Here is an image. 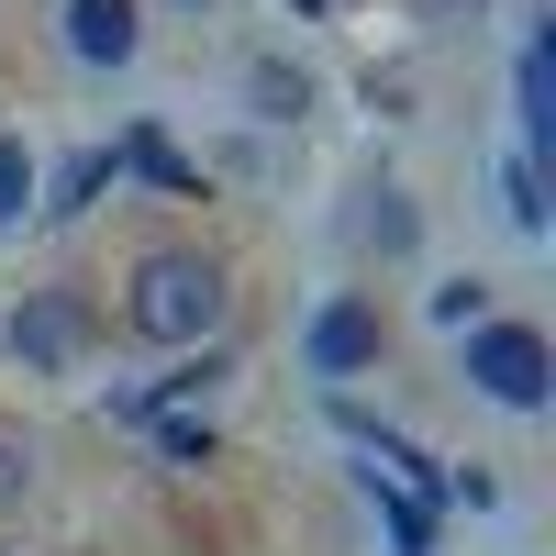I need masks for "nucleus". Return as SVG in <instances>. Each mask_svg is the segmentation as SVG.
Returning a JSON list of instances; mask_svg holds the SVG:
<instances>
[{
  "instance_id": "5",
  "label": "nucleus",
  "mask_w": 556,
  "mask_h": 556,
  "mask_svg": "<svg viewBox=\"0 0 556 556\" xmlns=\"http://www.w3.org/2000/svg\"><path fill=\"white\" fill-rule=\"evenodd\" d=\"M78 334H89V312H78V301H23V312H12V345H23L34 367H67Z\"/></svg>"
},
{
  "instance_id": "1",
  "label": "nucleus",
  "mask_w": 556,
  "mask_h": 556,
  "mask_svg": "<svg viewBox=\"0 0 556 556\" xmlns=\"http://www.w3.org/2000/svg\"><path fill=\"white\" fill-rule=\"evenodd\" d=\"M223 301H235V290H223V267H212V256H190V245H167V256L134 267L123 323H134L146 345H201L212 323H223Z\"/></svg>"
},
{
  "instance_id": "6",
  "label": "nucleus",
  "mask_w": 556,
  "mask_h": 556,
  "mask_svg": "<svg viewBox=\"0 0 556 556\" xmlns=\"http://www.w3.org/2000/svg\"><path fill=\"white\" fill-rule=\"evenodd\" d=\"M513 89H523V167H534V156L556 146V56H545V45H523Z\"/></svg>"
},
{
  "instance_id": "11",
  "label": "nucleus",
  "mask_w": 556,
  "mask_h": 556,
  "mask_svg": "<svg viewBox=\"0 0 556 556\" xmlns=\"http://www.w3.org/2000/svg\"><path fill=\"white\" fill-rule=\"evenodd\" d=\"M190 12H201V0H190Z\"/></svg>"
},
{
  "instance_id": "7",
  "label": "nucleus",
  "mask_w": 556,
  "mask_h": 556,
  "mask_svg": "<svg viewBox=\"0 0 556 556\" xmlns=\"http://www.w3.org/2000/svg\"><path fill=\"white\" fill-rule=\"evenodd\" d=\"M123 156H134V167H146V178H156V190H201V178H190V156H178V146H167V134H134V146H123Z\"/></svg>"
},
{
  "instance_id": "3",
  "label": "nucleus",
  "mask_w": 556,
  "mask_h": 556,
  "mask_svg": "<svg viewBox=\"0 0 556 556\" xmlns=\"http://www.w3.org/2000/svg\"><path fill=\"white\" fill-rule=\"evenodd\" d=\"M367 356H379V312H367V301H334L312 323V367H323V379H356Z\"/></svg>"
},
{
  "instance_id": "2",
  "label": "nucleus",
  "mask_w": 556,
  "mask_h": 556,
  "mask_svg": "<svg viewBox=\"0 0 556 556\" xmlns=\"http://www.w3.org/2000/svg\"><path fill=\"white\" fill-rule=\"evenodd\" d=\"M468 379H479L501 412H545L556 356H545V334H534V323H479V334H468Z\"/></svg>"
},
{
  "instance_id": "9",
  "label": "nucleus",
  "mask_w": 556,
  "mask_h": 556,
  "mask_svg": "<svg viewBox=\"0 0 556 556\" xmlns=\"http://www.w3.org/2000/svg\"><path fill=\"white\" fill-rule=\"evenodd\" d=\"M34 201V156H23V134H0V223H23Z\"/></svg>"
},
{
  "instance_id": "4",
  "label": "nucleus",
  "mask_w": 556,
  "mask_h": 556,
  "mask_svg": "<svg viewBox=\"0 0 556 556\" xmlns=\"http://www.w3.org/2000/svg\"><path fill=\"white\" fill-rule=\"evenodd\" d=\"M67 56L123 67L134 56V0H67Z\"/></svg>"
},
{
  "instance_id": "10",
  "label": "nucleus",
  "mask_w": 556,
  "mask_h": 556,
  "mask_svg": "<svg viewBox=\"0 0 556 556\" xmlns=\"http://www.w3.org/2000/svg\"><path fill=\"white\" fill-rule=\"evenodd\" d=\"M256 101H267V112H278V123H290V112H301V101H312V89H301V78H290V67H256Z\"/></svg>"
},
{
  "instance_id": "8",
  "label": "nucleus",
  "mask_w": 556,
  "mask_h": 556,
  "mask_svg": "<svg viewBox=\"0 0 556 556\" xmlns=\"http://www.w3.org/2000/svg\"><path fill=\"white\" fill-rule=\"evenodd\" d=\"M501 201H513V223H523V235H545V167H501Z\"/></svg>"
}]
</instances>
